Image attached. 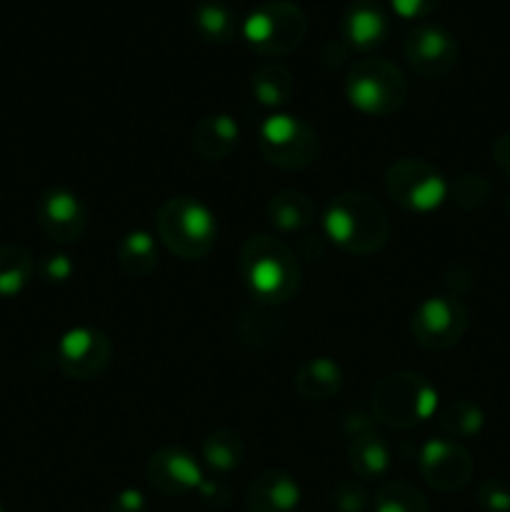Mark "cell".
<instances>
[{
  "mask_svg": "<svg viewBox=\"0 0 510 512\" xmlns=\"http://www.w3.org/2000/svg\"><path fill=\"white\" fill-rule=\"evenodd\" d=\"M0 512H5V508H3V505H0Z\"/></svg>",
  "mask_w": 510,
  "mask_h": 512,
  "instance_id": "8d00e7d4",
  "label": "cell"
},
{
  "mask_svg": "<svg viewBox=\"0 0 510 512\" xmlns=\"http://www.w3.org/2000/svg\"><path fill=\"white\" fill-rule=\"evenodd\" d=\"M108 512H148V500L140 490L123 488L113 495Z\"/></svg>",
  "mask_w": 510,
  "mask_h": 512,
  "instance_id": "836d02e7",
  "label": "cell"
},
{
  "mask_svg": "<svg viewBox=\"0 0 510 512\" xmlns=\"http://www.w3.org/2000/svg\"><path fill=\"white\" fill-rule=\"evenodd\" d=\"M268 220L280 233H303L315 223V203L300 190H280L268 200Z\"/></svg>",
  "mask_w": 510,
  "mask_h": 512,
  "instance_id": "ffe728a7",
  "label": "cell"
},
{
  "mask_svg": "<svg viewBox=\"0 0 510 512\" xmlns=\"http://www.w3.org/2000/svg\"><path fill=\"white\" fill-rule=\"evenodd\" d=\"M370 503L368 490L358 480H340L333 490H330V505L335 512H365Z\"/></svg>",
  "mask_w": 510,
  "mask_h": 512,
  "instance_id": "f1b7e54d",
  "label": "cell"
},
{
  "mask_svg": "<svg viewBox=\"0 0 510 512\" xmlns=\"http://www.w3.org/2000/svg\"><path fill=\"white\" fill-rule=\"evenodd\" d=\"M118 265L130 278H145L158 268V245L145 230H130L118 243Z\"/></svg>",
  "mask_w": 510,
  "mask_h": 512,
  "instance_id": "603a6c76",
  "label": "cell"
},
{
  "mask_svg": "<svg viewBox=\"0 0 510 512\" xmlns=\"http://www.w3.org/2000/svg\"><path fill=\"white\" fill-rule=\"evenodd\" d=\"M193 28L205 43L225 45L238 35V15L223 0H203L193 10Z\"/></svg>",
  "mask_w": 510,
  "mask_h": 512,
  "instance_id": "44dd1931",
  "label": "cell"
},
{
  "mask_svg": "<svg viewBox=\"0 0 510 512\" xmlns=\"http://www.w3.org/2000/svg\"><path fill=\"white\" fill-rule=\"evenodd\" d=\"M420 475L430 488L440 493H455L463 490L473 478V458L460 443L448 438L430 440L423 445L418 455Z\"/></svg>",
  "mask_w": 510,
  "mask_h": 512,
  "instance_id": "7c38bea8",
  "label": "cell"
},
{
  "mask_svg": "<svg viewBox=\"0 0 510 512\" xmlns=\"http://www.w3.org/2000/svg\"><path fill=\"white\" fill-rule=\"evenodd\" d=\"M373 512H430V505L415 485L405 480H390L375 493Z\"/></svg>",
  "mask_w": 510,
  "mask_h": 512,
  "instance_id": "4316f807",
  "label": "cell"
},
{
  "mask_svg": "<svg viewBox=\"0 0 510 512\" xmlns=\"http://www.w3.org/2000/svg\"><path fill=\"white\" fill-rule=\"evenodd\" d=\"M243 38L265 58H283L298 50L308 35V15L298 3L270 0L258 5L243 23Z\"/></svg>",
  "mask_w": 510,
  "mask_h": 512,
  "instance_id": "8992f818",
  "label": "cell"
},
{
  "mask_svg": "<svg viewBox=\"0 0 510 512\" xmlns=\"http://www.w3.org/2000/svg\"><path fill=\"white\" fill-rule=\"evenodd\" d=\"M508 213H510V198H508Z\"/></svg>",
  "mask_w": 510,
  "mask_h": 512,
  "instance_id": "d590c367",
  "label": "cell"
},
{
  "mask_svg": "<svg viewBox=\"0 0 510 512\" xmlns=\"http://www.w3.org/2000/svg\"><path fill=\"white\" fill-rule=\"evenodd\" d=\"M468 320V308L455 295H435L415 308L410 333L420 348L443 353L463 340Z\"/></svg>",
  "mask_w": 510,
  "mask_h": 512,
  "instance_id": "9c48e42d",
  "label": "cell"
},
{
  "mask_svg": "<svg viewBox=\"0 0 510 512\" xmlns=\"http://www.w3.org/2000/svg\"><path fill=\"white\" fill-rule=\"evenodd\" d=\"M325 235L350 255H375L390 238V218L383 205L368 193L350 190L330 200L323 218Z\"/></svg>",
  "mask_w": 510,
  "mask_h": 512,
  "instance_id": "7a4b0ae2",
  "label": "cell"
},
{
  "mask_svg": "<svg viewBox=\"0 0 510 512\" xmlns=\"http://www.w3.org/2000/svg\"><path fill=\"white\" fill-rule=\"evenodd\" d=\"M340 35L348 48L368 53L383 45L388 35V15L375 0H355L340 18Z\"/></svg>",
  "mask_w": 510,
  "mask_h": 512,
  "instance_id": "9a60e30c",
  "label": "cell"
},
{
  "mask_svg": "<svg viewBox=\"0 0 510 512\" xmlns=\"http://www.w3.org/2000/svg\"><path fill=\"white\" fill-rule=\"evenodd\" d=\"M40 230L55 243H78L88 228V210L83 200L68 188H48L35 205Z\"/></svg>",
  "mask_w": 510,
  "mask_h": 512,
  "instance_id": "4fadbf2b",
  "label": "cell"
},
{
  "mask_svg": "<svg viewBox=\"0 0 510 512\" xmlns=\"http://www.w3.org/2000/svg\"><path fill=\"white\" fill-rule=\"evenodd\" d=\"M260 155L280 170H303L318 160V133L295 115L275 113L258 130Z\"/></svg>",
  "mask_w": 510,
  "mask_h": 512,
  "instance_id": "52a82bcc",
  "label": "cell"
},
{
  "mask_svg": "<svg viewBox=\"0 0 510 512\" xmlns=\"http://www.w3.org/2000/svg\"><path fill=\"white\" fill-rule=\"evenodd\" d=\"M345 98L358 113L370 118L395 115L408 100V80L403 70L385 58H365L348 70Z\"/></svg>",
  "mask_w": 510,
  "mask_h": 512,
  "instance_id": "5b68a950",
  "label": "cell"
},
{
  "mask_svg": "<svg viewBox=\"0 0 510 512\" xmlns=\"http://www.w3.org/2000/svg\"><path fill=\"white\" fill-rule=\"evenodd\" d=\"M245 445L243 438L233 430H215L203 440V463L213 473L228 475L243 465Z\"/></svg>",
  "mask_w": 510,
  "mask_h": 512,
  "instance_id": "d4e9b609",
  "label": "cell"
},
{
  "mask_svg": "<svg viewBox=\"0 0 510 512\" xmlns=\"http://www.w3.org/2000/svg\"><path fill=\"white\" fill-rule=\"evenodd\" d=\"M198 498L203 500L205 505H210V508L223 510V508H228L233 495H230V488L220 478H215V480L205 478L198 488Z\"/></svg>",
  "mask_w": 510,
  "mask_h": 512,
  "instance_id": "1f68e13d",
  "label": "cell"
},
{
  "mask_svg": "<svg viewBox=\"0 0 510 512\" xmlns=\"http://www.w3.org/2000/svg\"><path fill=\"white\" fill-rule=\"evenodd\" d=\"M300 505V485L283 470H265L245 490L248 512H295Z\"/></svg>",
  "mask_w": 510,
  "mask_h": 512,
  "instance_id": "2e32d148",
  "label": "cell"
},
{
  "mask_svg": "<svg viewBox=\"0 0 510 512\" xmlns=\"http://www.w3.org/2000/svg\"><path fill=\"white\" fill-rule=\"evenodd\" d=\"M373 420L393 430H410L433 418L438 393L420 373L400 370L380 378L373 388Z\"/></svg>",
  "mask_w": 510,
  "mask_h": 512,
  "instance_id": "277c9868",
  "label": "cell"
},
{
  "mask_svg": "<svg viewBox=\"0 0 510 512\" xmlns=\"http://www.w3.org/2000/svg\"><path fill=\"white\" fill-rule=\"evenodd\" d=\"M293 383L300 398L325 403L343 388V368L330 358H310L300 365Z\"/></svg>",
  "mask_w": 510,
  "mask_h": 512,
  "instance_id": "ac0fdd59",
  "label": "cell"
},
{
  "mask_svg": "<svg viewBox=\"0 0 510 512\" xmlns=\"http://www.w3.org/2000/svg\"><path fill=\"white\" fill-rule=\"evenodd\" d=\"M385 193L408 213H433L448 200V183L435 165L400 158L385 173Z\"/></svg>",
  "mask_w": 510,
  "mask_h": 512,
  "instance_id": "ba28073f",
  "label": "cell"
},
{
  "mask_svg": "<svg viewBox=\"0 0 510 512\" xmlns=\"http://www.w3.org/2000/svg\"><path fill=\"white\" fill-rule=\"evenodd\" d=\"M240 128L228 113H210L198 120L193 130V150L205 163H220L238 148Z\"/></svg>",
  "mask_w": 510,
  "mask_h": 512,
  "instance_id": "e0dca14e",
  "label": "cell"
},
{
  "mask_svg": "<svg viewBox=\"0 0 510 512\" xmlns=\"http://www.w3.org/2000/svg\"><path fill=\"white\" fill-rule=\"evenodd\" d=\"M405 60L423 78H443L458 63V40L443 25H418L403 45Z\"/></svg>",
  "mask_w": 510,
  "mask_h": 512,
  "instance_id": "8fae6325",
  "label": "cell"
},
{
  "mask_svg": "<svg viewBox=\"0 0 510 512\" xmlns=\"http://www.w3.org/2000/svg\"><path fill=\"white\" fill-rule=\"evenodd\" d=\"M493 160L500 173H505L510 178V133H503L500 138H495Z\"/></svg>",
  "mask_w": 510,
  "mask_h": 512,
  "instance_id": "e575fe53",
  "label": "cell"
},
{
  "mask_svg": "<svg viewBox=\"0 0 510 512\" xmlns=\"http://www.w3.org/2000/svg\"><path fill=\"white\" fill-rule=\"evenodd\" d=\"M475 503L485 512H510V488L503 480H483L475 490Z\"/></svg>",
  "mask_w": 510,
  "mask_h": 512,
  "instance_id": "f546056e",
  "label": "cell"
},
{
  "mask_svg": "<svg viewBox=\"0 0 510 512\" xmlns=\"http://www.w3.org/2000/svg\"><path fill=\"white\" fill-rule=\"evenodd\" d=\"M155 233L173 255L183 260H200L215 248L218 223L208 205L188 195H178L158 208Z\"/></svg>",
  "mask_w": 510,
  "mask_h": 512,
  "instance_id": "3957f363",
  "label": "cell"
},
{
  "mask_svg": "<svg viewBox=\"0 0 510 512\" xmlns=\"http://www.w3.org/2000/svg\"><path fill=\"white\" fill-rule=\"evenodd\" d=\"M35 275V260L23 245H0V300L18 298Z\"/></svg>",
  "mask_w": 510,
  "mask_h": 512,
  "instance_id": "7402d4cb",
  "label": "cell"
},
{
  "mask_svg": "<svg viewBox=\"0 0 510 512\" xmlns=\"http://www.w3.org/2000/svg\"><path fill=\"white\" fill-rule=\"evenodd\" d=\"M240 278L258 303L285 305L300 293V263L293 250L273 235H253L243 243L238 258Z\"/></svg>",
  "mask_w": 510,
  "mask_h": 512,
  "instance_id": "6da1fadb",
  "label": "cell"
},
{
  "mask_svg": "<svg viewBox=\"0 0 510 512\" xmlns=\"http://www.w3.org/2000/svg\"><path fill=\"white\" fill-rule=\"evenodd\" d=\"M60 370L73 380H95L110 368L113 340L108 333L90 325L70 328L55 348Z\"/></svg>",
  "mask_w": 510,
  "mask_h": 512,
  "instance_id": "30bf717a",
  "label": "cell"
},
{
  "mask_svg": "<svg viewBox=\"0 0 510 512\" xmlns=\"http://www.w3.org/2000/svg\"><path fill=\"white\" fill-rule=\"evenodd\" d=\"M35 268H38L40 278H43L45 283L60 285V283H68L70 275H73V270H75V265L65 253H48V255H43V260H40Z\"/></svg>",
  "mask_w": 510,
  "mask_h": 512,
  "instance_id": "4dcf8cb0",
  "label": "cell"
},
{
  "mask_svg": "<svg viewBox=\"0 0 510 512\" xmlns=\"http://www.w3.org/2000/svg\"><path fill=\"white\" fill-rule=\"evenodd\" d=\"M440 5V0H390V8L405 20H420L428 18L430 13H435Z\"/></svg>",
  "mask_w": 510,
  "mask_h": 512,
  "instance_id": "d6a6232c",
  "label": "cell"
},
{
  "mask_svg": "<svg viewBox=\"0 0 510 512\" xmlns=\"http://www.w3.org/2000/svg\"><path fill=\"white\" fill-rule=\"evenodd\" d=\"M438 425L450 440H468L483 430L485 425V413L480 410V405H475L473 400H450L443 410L438 413Z\"/></svg>",
  "mask_w": 510,
  "mask_h": 512,
  "instance_id": "484cf974",
  "label": "cell"
},
{
  "mask_svg": "<svg viewBox=\"0 0 510 512\" xmlns=\"http://www.w3.org/2000/svg\"><path fill=\"white\" fill-rule=\"evenodd\" d=\"M348 463L355 478L373 483L383 480L390 470V448L375 430L358 435L348 445Z\"/></svg>",
  "mask_w": 510,
  "mask_h": 512,
  "instance_id": "d6986e66",
  "label": "cell"
},
{
  "mask_svg": "<svg viewBox=\"0 0 510 512\" xmlns=\"http://www.w3.org/2000/svg\"><path fill=\"white\" fill-rule=\"evenodd\" d=\"M448 198L455 208L478 210L488 203L490 183L478 173L458 175V178L448 185Z\"/></svg>",
  "mask_w": 510,
  "mask_h": 512,
  "instance_id": "83f0119b",
  "label": "cell"
},
{
  "mask_svg": "<svg viewBox=\"0 0 510 512\" xmlns=\"http://www.w3.org/2000/svg\"><path fill=\"white\" fill-rule=\"evenodd\" d=\"M145 475H148V483L168 498H185L190 493H198L200 483L205 480L198 460L183 448L155 450L145 465Z\"/></svg>",
  "mask_w": 510,
  "mask_h": 512,
  "instance_id": "5bb4252c",
  "label": "cell"
},
{
  "mask_svg": "<svg viewBox=\"0 0 510 512\" xmlns=\"http://www.w3.org/2000/svg\"><path fill=\"white\" fill-rule=\"evenodd\" d=\"M250 90L260 105L278 110L290 103L295 83L288 68H283L280 63H263L250 78Z\"/></svg>",
  "mask_w": 510,
  "mask_h": 512,
  "instance_id": "cb8c5ba5",
  "label": "cell"
}]
</instances>
